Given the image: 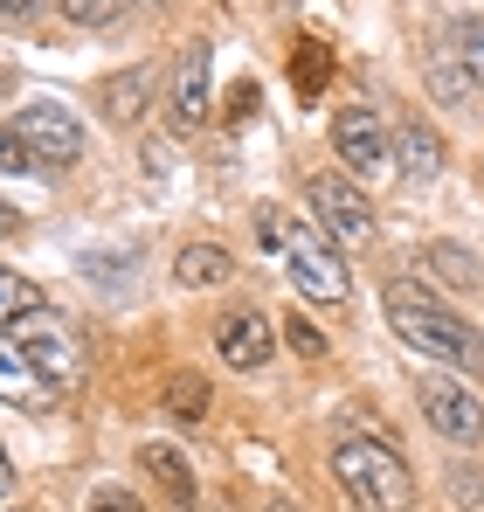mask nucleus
Masks as SVG:
<instances>
[{
    "label": "nucleus",
    "instance_id": "obj_10",
    "mask_svg": "<svg viewBox=\"0 0 484 512\" xmlns=\"http://www.w3.org/2000/svg\"><path fill=\"white\" fill-rule=\"evenodd\" d=\"M208 104H215V49L208 42H187L180 63H173V125L194 132L208 118Z\"/></svg>",
    "mask_w": 484,
    "mask_h": 512
},
{
    "label": "nucleus",
    "instance_id": "obj_20",
    "mask_svg": "<svg viewBox=\"0 0 484 512\" xmlns=\"http://www.w3.org/2000/svg\"><path fill=\"white\" fill-rule=\"evenodd\" d=\"M291 84H298V97H312V90L332 84V56H325V42H298V56H291Z\"/></svg>",
    "mask_w": 484,
    "mask_h": 512
},
{
    "label": "nucleus",
    "instance_id": "obj_7",
    "mask_svg": "<svg viewBox=\"0 0 484 512\" xmlns=\"http://www.w3.org/2000/svg\"><path fill=\"white\" fill-rule=\"evenodd\" d=\"M14 326H21V353L42 367V381H49L56 395H63V388H77V381H83V340L56 319V312H49V305H35V312H28V319H14Z\"/></svg>",
    "mask_w": 484,
    "mask_h": 512
},
{
    "label": "nucleus",
    "instance_id": "obj_30",
    "mask_svg": "<svg viewBox=\"0 0 484 512\" xmlns=\"http://www.w3.org/2000/svg\"><path fill=\"white\" fill-rule=\"evenodd\" d=\"M270 512H305V506L298 499H270Z\"/></svg>",
    "mask_w": 484,
    "mask_h": 512
},
{
    "label": "nucleus",
    "instance_id": "obj_13",
    "mask_svg": "<svg viewBox=\"0 0 484 512\" xmlns=\"http://www.w3.org/2000/svg\"><path fill=\"white\" fill-rule=\"evenodd\" d=\"M388 160H395L408 180H436V173H443V139H436L422 118H408V125L388 132Z\"/></svg>",
    "mask_w": 484,
    "mask_h": 512
},
{
    "label": "nucleus",
    "instance_id": "obj_29",
    "mask_svg": "<svg viewBox=\"0 0 484 512\" xmlns=\"http://www.w3.org/2000/svg\"><path fill=\"white\" fill-rule=\"evenodd\" d=\"M0 97H14V70L7 63H0Z\"/></svg>",
    "mask_w": 484,
    "mask_h": 512
},
{
    "label": "nucleus",
    "instance_id": "obj_21",
    "mask_svg": "<svg viewBox=\"0 0 484 512\" xmlns=\"http://www.w3.org/2000/svg\"><path fill=\"white\" fill-rule=\"evenodd\" d=\"M35 305H42V291H35V284H28L21 270H7V263H0V326H14V319H28Z\"/></svg>",
    "mask_w": 484,
    "mask_h": 512
},
{
    "label": "nucleus",
    "instance_id": "obj_25",
    "mask_svg": "<svg viewBox=\"0 0 484 512\" xmlns=\"http://www.w3.org/2000/svg\"><path fill=\"white\" fill-rule=\"evenodd\" d=\"M0 173H35V160H28L21 139H14V125H0Z\"/></svg>",
    "mask_w": 484,
    "mask_h": 512
},
{
    "label": "nucleus",
    "instance_id": "obj_26",
    "mask_svg": "<svg viewBox=\"0 0 484 512\" xmlns=\"http://www.w3.org/2000/svg\"><path fill=\"white\" fill-rule=\"evenodd\" d=\"M0 14H7V21H42L49 0H0Z\"/></svg>",
    "mask_w": 484,
    "mask_h": 512
},
{
    "label": "nucleus",
    "instance_id": "obj_12",
    "mask_svg": "<svg viewBox=\"0 0 484 512\" xmlns=\"http://www.w3.org/2000/svg\"><path fill=\"white\" fill-rule=\"evenodd\" d=\"M0 402H14V409H42V402H56V388H49L42 367L21 353V340H0Z\"/></svg>",
    "mask_w": 484,
    "mask_h": 512
},
{
    "label": "nucleus",
    "instance_id": "obj_14",
    "mask_svg": "<svg viewBox=\"0 0 484 512\" xmlns=\"http://www.w3.org/2000/svg\"><path fill=\"white\" fill-rule=\"evenodd\" d=\"M146 104H153V70H111V77L97 84V111H104L111 125H139Z\"/></svg>",
    "mask_w": 484,
    "mask_h": 512
},
{
    "label": "nucleus",
    "instance_id": "obj_22",
    "mask_svg": "<svg viewBox=\"0 0 484 512\" xmlns=\"http://www.w3.org/2000/svg\"><path fill=\"white\" fill-rule=\"evenodd\" d=\"M132 0H63V14L77 21V28H104V21H118Z\"/></svg>",
    "mask_w": 484,
    "mask_h": 512
},
{
    "label": "nucleus",
    "instance_id": "obj_23",
    "mask_svg": "<svg viewBox=\"0 0 484 512\" xmlns=\"http://www.w3.org/2000/svg\"><path fill=\"white\" fill-rule=\"evenodd\" d=\"M284 340L298 346L305 360H319V353H325V333L312 326V319H305V312H291V319H284Z\"/></svg>",
    "mask_w": 484,
    "mask_h": 512
},
{
    "label": "nucleus",
    "instance_id": "obj_18",
    "mask_svg": "<svg viewBox=\"0 0 484 512\" xmlns=\"http://www.w3.org/2000/svg\"><path fill=\"white\" fill-rule=\"evenodd\" d=\"M443 35H450V49H457V63H464L471 90H484V14H457Z\"/></svg>",
    "mask_w": 484,
    "mask_h": 512
},
{
    "label": "nucleus",
    "instance_id": "obj_19",
    "mask_svg": "<svg viewBox=\"0 0 484 512\" xmlns=\"http://www.w3.org/2000/svg\"><path fill=\"white\" fill-rule=\"evenodd\" d=\"M160 402H166V416H173V423H201L215 395H208V381H201V374H173Z\"/></svg>",
    "mask_w": 484,
    "mask_h": 512
},
{
    "label": "nucleus",
    "instance_id": "obj_24",
    "mask_svg": "<svg viewBox=\"0 0 484 512\" xmlns=\"http://www.w3.org/2000/svg\"><path fill=\"white\" fill-rule=\"evenodd\" d=\"M90 512H146V499H132V492H118V485H97V492H90Z\"/></svg>",
    "mask_w": 484,
    "mask_h": 512
},
{
    "label": "nucleus",
    "instance_id": "obj_5",
    "mask_svg": "<svg viewBox=\"0 0 484 512\" xmlns=\"http://www.w3.org/2000/svg\"><path fill=\"white\" fill-rule=\"evenodd\" d=\"M305 194H312V222H319L339 250H367V243H374V201H367L346 173H312Z\"/></svg>",
    "mask_w": 484,
    "mask_h": 512
},
{
    "label": "nucleus",
    "instance_id": "obj_3",
    "mask_svg": "<svg viewBox=\"0 0 484 512\" xmlns=\"http://www.w3.org/2000/svg\"><path fill=\"white\" fill-rule=\"evenodd\" d=\"M332 478L360 512H408L415 506V471L402 464L395 443H367V436H339L332 443Z\"/></svg>",
    "mask_w": 484,
    "mask_h": 512
},
{
    "label": "nucleus",
    "instance_id": "obj_27",
    "mask_svg": "<svg viewBox=\"0 0 484 512\" xmlns=\"http://www.w3.org/2000/svg\"><path fill=\"white\" fill-rule=\"evenodd\" d=\"M14 492V464H7V450H0V499Z\"/></svg>",
    "mask_w": 484,
    "mask_h": 512
},
{
    "label": "nucleus",
    "instance_id": "obj_2",
    "mask_svg": "<svg viewBox=\"0 0 484 512\" xmlns=\"http://www.w3.org/2000/svg\"><path fill=\"white\" fill-rule=\"evenodd\" d=\"M256 243L284 263V277L312 298V305H346L353 298V277H346V256L325 236L319 222H298L291 208L277 201H256Z\"/></svg>",
    "mask_w": 484,
    "mask_h": 512
},
{
    "label": "nucleus",
    "instance_id": "obj_8",
    "mask_svg": "<svg viewBox=\"0 0 484 512\" xmlns=\"http://www.w3.org/2000/svg\"><path fill=\"white\" fill-rule=\"evenodd\" d=\"M332 153H339L353 173L388 167V125H381V111H374V104H346V111H332Z\"/></svg>",
    "mask_w": 484,
    "mask_h": 512
},
{
    "label": "nucleus",
    "instance_id": "obj_1",
    "mask_svg": "<svg viewBox=\"0 0 484 512\" xmlns=\"http://www.w3.org/2000/svg\"><path fill=\"white\" fill-rule=\"evenodd\" d=\"M381 312H388V333H395L408 353L443 360V367H484V333L464 312H450L422 277H395L388 298H381Z\"/></svg>",
    "mask_w": 484,
    "mask_h": 512
},
{
    "label": "nucleus",
    "instance_id": "obj_11",
    "mask_svg": "<svg viewBox=\"0 0 484 512\" xmlns=\"http://www.w3.org/2000/svg\"><path fill=\"white\" fill-rule=\"evenodd\" d=\"M139 464H146V478L160 485L173 506H201V485H194V464L180 457V443H139Z\"/></svg>",
    "mask_w": 484,
    "mask_h": 512
},
{
    "label": "nucleus",
    "instance_id": "obj_28",
    "mask_svg": "<svg viewBox=\"0 0 484 512\" xmlns=\"http://www.w3.org/2000/svg\"><path fill=\"white\" fill-rule=\"evenodd\" d=\"M14 222H21V215H14V208H7V201H0V243H7V236H14Z\"/></svg>",
    "mask_w": 484,
    "mask_h": 512
},
{
    "label": "nucleus",
    "instance_id": "obj_16",
    "mask_svg": "<svg viewBox=\"0 0 484 512\" xmlns=\"http://www.w3.org/2000/svg\"><path fill=\"white\" fill-rule=\"evenodd\" d=\"M422 270H436V284H450V291H478V256L457 250V243H429L422 250Z\"/></svg>",
    "mask_w": 484,
    "mask_h": 512
},
{
    "label": "nucleus",
    "instance_id": "obj_17",
    "mask_svg": "<svg viewBox=\"0 0 484 512\" xmlns=\"http://www.w3.org/2000/svg\"><path fill=\"white\" fill-rule=\"evenodd\" d=\"M429 84H436L443 104H464V97H471V77H464V63H457L450 35H436V42H429Z\"/></svg>",
    "mask_w": 484,
    "mask_h": 512
},
{
    "label": "nucleus",
    "instance_id": "obj_4",
    "mask_svg": "<svg viewBox=\"0 0 484 512\" xmlns=\"http://www.w3.org/2000/svg\"><path fill=\"white\" fill-rule=\"evenodd\" d=\"M14 139H21V153H28L35 167H49V173H63V167H77V160H83L77 111L56 104V97H35V104L14 118Z\"/></svg>",
    "mask_w": 484,
    "mask_h": 512
},
{
    "label": "nucleus",
    "instance_id": "obj_6",
    "mask_svg": "<svg viewBox=\"0 0 484 512\" xmlns=\"http://www.w3.org/2000/svg\"><path fill=\"white\" fill-rule=\"evenodd\" d=\"M422 416L429 429L443 436V443H457V450H478L484 443V402L471 381H457V374H422Z\"/></svg>",
    "mask_w": 484,
    "mask_h": 512
},
{
    "label": "nucleus",
    "instance_id": "obj_15",
    "mask_svg": "<svg viewBox=\"0 0 484 512\" xmlns=\"http://www.w3.org/2000/svg\"><path fill=\"white\" fill-rule=\"evenodd\" d=\"M173 277H180L187 291H215V284L236 277V256L222 250V243H187V250L173 256Z\"/></svg>",
    "mask_w": 484,
    "mask_h": 512
},
{
    "label": "nucleus",
    "instance_id": "obj_9",
    "mask_svg": "<svg viewBox=\"0 0 484 512\" xmlns=\"http://www.w3.org/2000/svg\"><path fill=\"white\" fill-rule=\"evenodd\" d=\"M215 353H222V367H236V374H256V367L277 353V326H270L256 305H242V312H222V319H215Z\"/></svg>",
    "mask_w": 484,
    "mask_h": 512
}]
</instances>
